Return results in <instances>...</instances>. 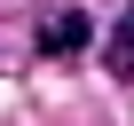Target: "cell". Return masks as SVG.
Listing matches in <instances>:
<instances>
[{"label": "cell", "mask_w": 134, "mask_h": 126, "mask_svg": "<svg viewBox=\"0 0 134 126\" xmlns=\"http://www.w3.org/2000/svg\"><path fill=\"white\" fill-rule=\"evenodd\" d=\"M87 47H95L87 8H63V16H47V24H40V55H55V63H71V55H87Z\"/></svg>", "instance_id": "1"}, {"label": "cell", "mask_w": 134, "mask_h": 126, "mask_svg": "<svg viewBox=\"0 0 134 126\" xmlns=\"http://www.w3.org/2000/svg\"><path fill=\"white\" fill-rule=\"evenodd\" d=\"M110 71L118 79H134V8L118 16V32H110Z\"/></svg>", "instance_id": "2"}]
</instances>
